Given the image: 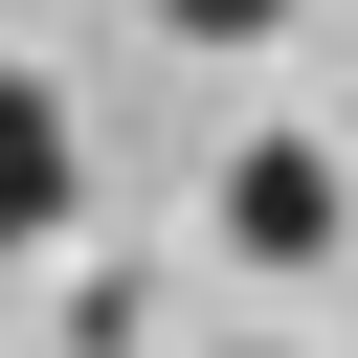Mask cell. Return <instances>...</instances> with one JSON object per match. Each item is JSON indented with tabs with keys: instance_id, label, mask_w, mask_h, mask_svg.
Masks as SVG:
<instances>
[{
	"instance_id": "cell-1",
	"label": "cell",
	"mask_w": 358,
	"mask_h": 358,
	"mask_svg": "<svg viewBox=\"0 0 358 358\" xmlns=\"http://www.w3.org/2000/svg\"><path fill=\"white\" fill-rule=\"evenodd\" d=\"M224 246H246V268H336V157H313V134H246V157H224Z\"/></svg>"
},
{
	"instance_id": "cell-3",
	"label": "cell",
	"mask_w": 358,
	"mask_h": 358,
	"mask_svg": "<svg viewBox=\"0 0 358 358\" xmlns=\"http://www.w3.org/2000/svg\"><path fill=\"white\" fill-rule=\"evenodd\" d=\"M157 22H179V45H268L291 0H157Z\"/></svg>"
},
{
	"instance_id": "cell-2",
	"label": "cell",
	"mask_w": 358,
	"mask_h": 358,
	"mask_svg": "<svg viewBox=\"0 0 358 358\" xmlns=\"http://www.w3.org/2000/svg\"><path fill=\"white\" fill-rule=\"evenodd\" d=\"M45 224H67V90H45V67H0V268H22Z\"/></svg>"
}]
</instances>
